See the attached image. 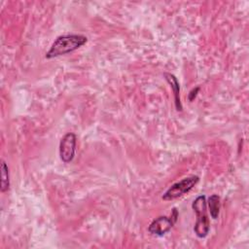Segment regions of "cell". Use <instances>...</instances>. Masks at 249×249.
Here are the masks:
<instances>
[{
	"mask_svg": "<svg viewBox=\"0 0 249 249\" xmlns=\"http://www.w3.org/2000/svg\"><path fill=\"white\" fill-rule=\"evenodd\" d=\"M208 204L210 216L213 219H217L219 212H220V197L218 195H212L209 196L208 201L206 202Z\"/></svg>",
	"mask_w": 249,
	"mask_h": 249,
	"instance_id": "7",
	"label": "cell"
},
{
	"mask_svg": "<svg viewBox=\"0 0 249 249\" xmlns=\"http://www.w3.org/2000/svg\"><path fill=\"white\" fill-rule=\"evenodd\" d=\"M163 77L166 80V82L170 85V88L172 89L176 110L182 111L183 107H182V103H181V99H180V86H179V82H178L177 78L171 73H164Z\"/></svg>",
	"mask_w": 249,
	"mask_h": 249,
	"instance_id": "6",
	"label": "cell"
},
{
	"mask_svg": "<svg viewBox=\"0 0 249 249\" xmlns=\"http://www.w3.org/2000/svg\"><path fill=\"white\" fill-rule=\"evenodd\" d=\"M177 219H178V211L176 208H173L170 217H166V216L158 217L150 224L148 231L152 234L162 236L172 229L174 224L177 222Z\"/></svg>",
	"mask_w": 249,
	"mask_h": 249,
	"instance_id": "4",
	"label": "cell"
},
{
	"mask_svg": "<svg viewBox=\"0 0 249 249\" xmlns=\"http://www.w3.org/2000/svg\"><path fill=\"white\" fill-rule=\"evenodd\" d=\"M9 168L5 161L2 160L1 163V192L4 193L9 190L10 179H9Z\"/></svg>",
	"mask_w": 249,
	"mask_h": 249,
	"instance_id": "8",
	"label": "cell"
},
{
	"mask_svg": "<svg viewBox=\"0 0 249 249\" xmlns=\"http://www.w3.org/2000/svg\"><path fill=\"white\" fill-rule=\"evenodd\" d=\"M192 207L196 214L194 231L197 237L203 238L208 234L210 230V222L206 213V197L204 196H197L193 201Z\"/></svg>",
	"mask_w": 249,
	"mask_h": 249,
	"instance_id": "2",
	"label": "cell"
},
{
	"mask_svg": "<svg viewBox=\"0 0 249 249\" xmlns=\"http://www.w3.org/2000/svg\"><path fill=\"white\" fill-rule=\"evenodd\" d=\"M199 181V177L196 175H192L182 179L179 182L174 183L168 190L162 195L163 200H173L182 196L184 194L189 193Z\"/></svg>",
	"mask_w": 249,
	"mask_h": 249,
	"instance_id": "3",
	"label": "cell"
},
{
	"mask_svg": "<svg viewBox=\"0 0 249 249\" xmlns=\"http://www.w3.org/2000/svg\"><path fill=\"white\" fill-rule=\"evenodd\" d=\"M77 137L73 132L66 133L59 143V157L64 163L72 161L76 152Z\"/></svg>",
	"mask_w": 249,
	"mask_h": 249,
	"instance_id": "5",
	"label": "cell"
},
{
	"mask_svg": "<svg viewBox=\"0 0 249 249\" xmlns=\"http://www.w3.org/2000/svg\"><path fill=\"white\" fill-rule=\"evenodd\" d=\"M88 42V38L80 34H67L58 36L46 53V58H53L72 53Z\"/></svg>",
	"mask_w": 249,
	"mask_h": 249,
	"instance_id": "1",
	"label": "cell"
},
{
	"mask_svg": "<svg viewBox=\"0 0 249 249\" xmlns=\"http://www.w3.org/2000/svg\"><path fill=\"white\" fill-rule=\"evenodd\" d=\"M199 89H200V87H196V88H194V89L189 92V94H188V99H189V101L195 100V98L196 97V95H197Z\"/></svg>",
	"mask_w": 249,
	"mask_h": 249,
	"instance_id": "9",
	"label": "cell"
}]
</instances>
